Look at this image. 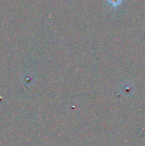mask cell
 I'll return each instance as SVG.
<instances>
[{"mask_svg":"<svg viewBox=\"0 0 145 146\" xmlns=\"http://www.w3.org/2000/svg\"><path fill=\"white\" fill-rule=\"evenodd\" d=\"M109 5H110L112 8H118L121 5L124 0H106Z\"/></svg>","mask_w":145,"mask_h":146,"instance_id":"obj_1","label":"cell"}]
</instances>
